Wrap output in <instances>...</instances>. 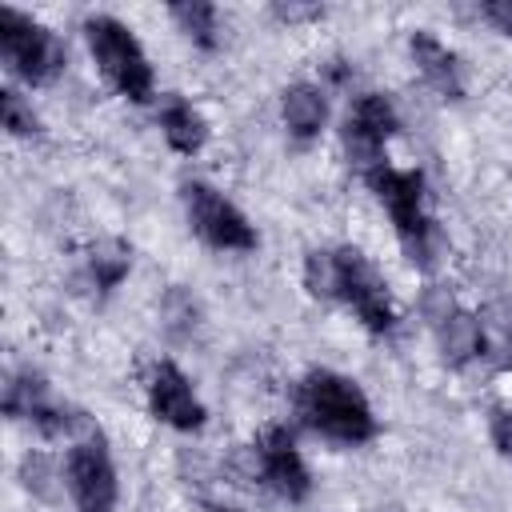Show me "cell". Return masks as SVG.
<instances>
[{
	"label": "cell",
	"mask_w": 512,
	"mask_h": 512,
	"mask_svg": "<svg viewBox=\"0 0 512 512\" xmlns=\"http://www.w3.org/2000/svg\"><path fill=\"white\" fill-rule=\"evenodd\" d=\"M296 412L308 428L340 440V444H364L376 432V416L368 408V396L340 372L316 368L296 388Z\"/></svg>",
	"instance_id": "cell-1"
},
{
	"label": "cell",
	"mask_w": 512,
	"mask_h": 512,
	"mask_svg": "<svg viewBox=\"0 0 512 512\" xmlns=\"http://www.w3.org/2000/svg\"><path fill=\"white\" fill-rule=\"evenodd\" d=\"M364 176H368L376 200L392 212L404 256L428 272L436 264V252H440V232H436L432 216L424 212V176L416 168H392V164H376Z\"/></svg>",
	"instance_id": "cell-2"
},
{
	"label": "cell",
	"mask_w": 512,
	"mask_h": 512,
	"mask_svg": "<svg viewBox=\"0 0 512 512\" xmlns=\"http://www.w3.org/2000/svg\"><path fill=\"white\" fill-rule=\"evenodd\" d=\"M84 36H88V48H92L100 72L112 80V88L124 92L128 100L144 104L152 96V64H148L140 40L128 32V24H120L116 16H88Z\"/></svg>",
	"instance_id": "cell-3"
},
{
	"label": "cell",
	"mask_w": 512,
	"mask_h": 512,
	"mask_svg": "<svg viewBox=\"0 0 512 512\" xmlns=\"http://www.w3.org/2000/svg\"><path fill=\"white\" fill-rule=\"evenodd\" d=\"M0 52L8 68L28 84H48L64 68V44L56 40V32L16 8H0Z\"/></svg>",
	"instance_id": "cell-4"
},
{
	"label": "cell",
	"mask_w": 512,
	"mask_h": 512,
	"mask_svg": "<svg viewBox=\"0 0 512 512\" xmlns=\"http://www.w3.org/2000/svg\"><path fill=\"white\" fill-rule=\"evenodd\" d=\"M184 208L188 220L196 228L200 240H208L212 248H228V252H248L256 248V228L244 220V212L236 204H228L212 184L204 180H188L184 188Z\"/></svg>",
	"instance_id": "cell-5"
},
{
	"label": "cell",
	"mask_w": 512,
	"mask_h": 512,
	"mask_svg": "<svg viewBox=\"0 0 512 512\" xmlns=\"http://www.w3.org/2000/svg\"><path fill=\"white\" fill-rule=\"evenodd\" d=\"M68 492L80 512H112L116 504V468L100 444V432L84 436L68 452Z\"/></svg>",
	"instance_id": "cell-6"
},
{
	"label": "cell",
	"mask_w": 512,
	"mask_h": 512,
	"mask_svg": "<svg viewBox=\"0 0 512 512\" xmlns=\"http://www.w3.org/2000/svg\"><path fill=\"white\" fill-rule=\"evenodd\" d=\"M396 128H400V120H396L392 100L380 96V92H364V96L352 104V112H348V120H344V128H340L348 160L360 164L364 172L376 168V164H384L380 152H384V140H388Z\"/></svg>",
	"instance_id": "cell-7"
},
{
	"label": "cell",
	"mask_w": 512,
	"mask_h": 512,
	"mask_svg": "<svg viewBox=\"0 0 512 512\" xmlns=\"http://www.w3.org/2000/svg\"><path fill=\"white\" fill-rule=\"evenodd\" d=\"M336 264H340V300H348L356 308V316L372 332H388L396 324V312H392L388 288L376 276V268L356 248H340L336 252Z\"/></svg>",
	"instance_id": "cell-8"
},
{
	"label": "cell",
	"mask_w": 512,
	"mask_h": 512,
	"mask_svg": "<svg viewBox=\"0 0 512 512\" xmlns=\"http://www.w3.org/2000/svg\"><path fill=\"white\" fill-rule=\"evenodd\" d=\"M148 404H152V416L180 428V432H196L204 424V404L196 400L188 376L176 368V364H156L152 368V380H148Z\"/></svg>",
	"instance_id": "cell-9"
},
{
	"label": "cell",
	"mask_w": 512,
	"mask_h": 512,
	"mask_svg": "<svg viewBox=\"0 0 512 512\" xmlns=\"http://www.w3.org/2000/svg\"><path fill=\"white\" fill-rule=\"evenodd\" d=\"M256 456H260V476L284 496V500H304L312 492V480H308V468L292 444V432L288 428H268L256 444Z\"/></svg>",
	"instance_id": "cell-10"
},
{
	"label": "cell",
	"mask_w": 512,
	"mask_h": 512,
	"mask_svg": "<svg viewBox=\"0 0 512 512\" xmlns=\"http://www.w3.org/2000/svg\"><path fill=\"white\" fill-rule=\"evenodd\" d=\"M408 48H412L416 68L424 72V80H428L440 96H448V100H460V96H464V72H460L456 52H448L432 32H412Z\"/></svg>",
	"instance_id": "cell-11"
},
{
	"label": "cell",
	"mask_w": 512,
	"mask_h": 512,
	"mask_svg": "<svg viewBox=\"0 0 512 512\" xmlns=\"http://www.w3.org/2000/svg\"><path fill=\"white\" fill-rule=\"evenodd\" d=\"M160 128H164L168 144H172L176 152H184V156L200 152L204 140H208L204 116H200L184 96H164V104H160Z\"/></svg>",
	"instance_id": "cell-12"
},
{
	"label": "cell",
	"mask_w": 512,
	"mask_h": 512,
	"mask_svg": "<svg viewBox=\"0 0 512 512\" xmlns=\"http://www.w3.org/2000/svg\"><path fill=\"white\" fill-rule=\"evenodd\" d=\"M436 340H440V356L444 364L452 368H464L468 360H476L484 352V324L472 316V312H452L440 328H436Z\"/></svg>",
	"instance_id": "cell-13"
},
{
	"label": "cell",
	"mask_w": 512,
	"mask_h": 512,
	"mask_svg": "<svg viewBox=\"0 0 512 512\" xmlns=\"http://www.w3.org/2000/svg\"><path fill=\"white\" fill-rule=\"evenodd\" d=\"M280 108H284L288 132L300 136V140L316 136V132L324 128V120H328V100H324V92L312 88V84H292V88L284 92V104H280Z\"/></svg>",
	"instance_id": "cell-14"
},
{
	"label": "cell",
	"mask_w": 512,
	"mask_h": 512,
	"mask_svg": "<svg viewBox=\"0 0 512 512\" xmlns=\"http://www.w3.org/2000/svg\"><path fill=\"white\" fill-rule=\"evenodd\" d=\"M168 16L180 24V32L188 40H196L200 48H216V4H208V0H176V4H168Z\"/></svg>",
	"instance_id": "cell-15"
},
{
	"label": "cell",
	"mask_w": 512,
	"mask_h": 512,
	"mask_svg": "<svg viewBox=\"0 0 512 512\" xmlns=\"http://www.w3.org/2000/svg\"><path fill=\"white\" fill-rule=\"evenodd\" d=\"M128 264H132V252L120 240H100L92 248V256H88V272H92V280H96L100 292H112L128 276Z\"/></svg>",
	"instance_id": "cell-16"
},
{
	"label": "cell",
	"mask_w": 512,
	"mask_h": 512,
	"mask_svg": "<svg viewBox=\"0 0 512 512\" xmlns=\"http://www.w3.org/2000/svg\"><path fill=\"white\" fill-rule=\"evenodd\" d=\"M44 404H48V384L36 372H20V376L8 380V388H4V412L12 420H32Z\"/></svg>",
	"instance_id": "cell-17"
},
{
	"label": "cell",
	"mask_w": 512,
	"mask_h": 512,
	"mask_svg": "<svg viewBox=\"0 0 512 512\" xmlns=\"http://www.w3.org/2000/svg\"><path fill=\"white\" fill-rule=\"evenodd\" d=\"M304 288L316 296V300H340V264H336V252H308L304 260Z\"/></svg>",
	"instance_id": "cell-18"
},
{
	"label": "cell",
	"mask_w": 512,
	"mask_h": 512,
	"mask_svg": "<svg viewBox=\"0 0 512 512\" xmlns=\"http://www.w3.org/2000/svg\"><path fill=\"white\" fill-rule=\"evenodd\" d=\"M492 336V356L512 368V300H492L484 308V340Z\"/></svg>",
	"instance_id": "cell-19"
},
{
	"label": "cell",
	"mask_w": 512,
	"mask_h": 512,
	"mask_svg": "<svg viewBox=\"0 0 512 512\" xmlns=\"http://www.w3.org/2000/svg\"><path fill=\"white\" fill-rule=\"evenodd\" d=\"M0 116H4V128H8L12 136H32V132L40 128L32 104H28L16 88H4V92H0Z\"/></svg>",
	"instance_id": "cell-20"
},
{
	"label": "cell",
	"mask_w": 512,
	"mask_h": 512,
	"mask_svg": "<svg viewBox=\"0 0 512 512\" xmlns=\"http://www.w3.org/2000/svg\"><path fill=\"white\" fill-rule=\"evenodd\" d=\"M20 476H24V488H28V492H36V496H44V500L52 496V464H48L40 452L24 456Z\"/></svg>",
	"instance_id": "cell-21"
},
{
	"label": "cell",
	"mask_w": 512,
	"mask_h": 512,
	"mask_svg": "<svg viewBox=\"0 0 512 512\" xmlns=\"http://www.w3.org/2000/svg\"><path fill=\"white\" fill-rule=\"evenodd\" d=\"M420 308H424L428 324H432V328H440V324H444V320L456 312V300H452V292H448V288L432 284V288H424V300H420Z\"/></svg>",
	"instance_id": "cell-22"
},
{
	"label": "cell",
	"mask_w": 512,
	"mask_h": 512,
	"mask_svg": "<svg viewBox=\"0 0 512 512\" xmlns=\"http://www.w3.org/2000/svg\"><path fill=\"white\" fill-rule=\"evenodd\" d=\"M492 444H496L500 456L512 460V408H500V412L492 416Z\"/></svg>",
	"instance_id": "cell-23"
},
{
	"label": "cell",
	"mask_w": 512,
	"mask_h": 512,
	"mask_svg": "<svg viewBox=\"0 0 512 512\" xmlns=\"http://www.w3.org/2000/svg\"><path fill=\"white\" fill-rule=\"evenodd\" d=\"M272 12H276L280 20H288V24H296V20H320V16H324V8H320V4H300V0L272 4Z\"/></svg>",
	"instance_id": "cell-24"
},
{
	"label": "cell",
	"mask_w": 512,
	"mask_h": 512,
	"mask_svg": "<svg viewBox=\"0 0 512 512\" xmlns=\"http://www.w3.org/2000/svg\"><path fill=\"white\" fill-rule=\"evenodd\" d=\"M480 12H484V20L496 24L504 36H512V0H484Z\"/></svg>",
	"instance_id": "cell-25"
},
{
	"label": "cell",
	"mask_w": 512,
	"mask_h": 512,
	"mask_svg": "<svg viewBox=\"0 0 512 512\" xmlns=\"http://www.w3.org/2000/svg\"><path fill=\"white\" fill-rule=\"evenodd\" d=\"M212 512H236V508H212Z\"/></svg>",
	"instance_id": "cell-26"
}]
</instances>
